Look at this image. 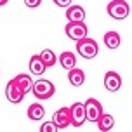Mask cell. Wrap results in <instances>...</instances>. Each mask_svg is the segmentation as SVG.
<instances>
[{"label":"cell","instance_id":"1","mask_svg":"<svg viewBox=\"0 0 132 132\" xmlns=\"http://www.w3.org/2000/svg\"><path fill=\"white\" fill-rule=\"evenodd\" d=\"M33 96L37 99H49L52 97L56 92V87L51 80L47 78H38L37 82H33V89H31Z\"/></svg>","mask_w":132,"mask_h":132},{"label":"cell","instance_id":"2","mask_svg":"<svg viewBox=\"0 0 132 132\" xmlns=\"http://www.w3.org/2000/svg\"><path fill=\"white\" fill-rule=\"evenodd\" d=\"M77 52L82 56V57H85V59H94L99 52V47H97V42L92 38H82L77 42Z\"/></svg>","mask_w":132,"mask_h":132},{"label":"cell","instance_id":"3","mask_svg":"<svg viewBox=\"0 0 132 132\" xmlns=\"http://www.w3.org/2000/svg\"><path fill=\"white\" fill-rule=\"evenodd\" d=\"M106 11H108V14L111 16L113 19L122 21L129 16L130 7H129V4H127L125 0H111V2L108 4V7H106Z\"/></svg>","mask_w":132,"mask_h":132},{"label":"cell","instance_id":"4","mask_svg":"<svg viewBox=\"0 0 132 132\" xmlns=\"http://www.w3.org/2000/svg\"><path fill=\"white\" fill-rule=\"evenodd\" d=\"M87 31H89V28H87L85 23H68V24L64 26L66 37H68V38H71V40H75V42L85 38Z\"/></svg>","mask_w":132,"mask_h":132},{"label":"cell","instance_id":"5","mask_svg":"<svg viewBox=\"0 0 132 132\" xmlns=\"http://www.w3.org/2000/svg\"><path fill=\"white\" fill-rule=\"evenodd\" d=\"M70 115H71V125L73 127H82L87 122V113L84 103H73L70 106Z\"/></svg>","mask_w":132,"mask_h":132},{"label":"cell","instance_id":"6","mask_svg":"<svg viewBox=\"0 0 132 132\" xmlns=\"http://www.w3.org/2000/svg\"><path fill=\"white\" fill-rule=\"evenodd\" d=\"M85 104V113H87V120L89 122H92V123H96L99 120V117L103 115V106H101V103H99L97 99H94V97H89L84 103Z\"/></svg>","mask_w":132,"mask_h":132},{"label":"cell","instance_id":"7","mask_svg":"<svg viewBox=\"0 0 132 132\" xmlns=\"http://www.w3.org/2000/svg\"><path fill=\"white\" fill-rule=\"evenodd\" d=\"M52 122L57 125V129H66V127H70V125H71V115H70V108H66V106L59 108L57 111L54 113Z\"/></svg>","mask_w":132,"mask_h":132},{"label":"cell","instance_id":"8","mask_svg":"<svg viewBox=\"0 0 132 132\" xmlns=\"http://www.w3.org/2000/svg\"><path fill=\"white\" fill-rule=\"evenodd\" d=\"M5 97L9 103H12V104H18L23 101L24 97V94L21 92V89L16 85V82L14 80H9V84L5 85Z\"/></svg>","mask_w":132,"mask_h":132},{"label":"cell","instance_id":"9","mask_svg":"<svg viewBox=\"0 0 132 132\" xmlns=\"http://www.w3.org/2000/svg\"><path fill=\"white\" fill-rule=\"evenodd\" d=\"M104 87L110 92H117L122 87V77L117 71H108L104 75Z\"/></svg>","mask_w":132,"mask_h":132},{"label":"cell","instance_id":"10","mask_svg":"<svg viewBox=\"0 0 132 132\" xmlns=\"http://www.w3.org/2000/svg\"><path fill=\"white\" fill-rule=\"evenodd\" d=\"M66 19H68V23H84L85 9L80 5H70L66 9Z\"/></svg>","mask_w":132,"mask_h":132},{"label":"cell","instance_id":"11","mask_svg":"<svg viewBox=\"0 0 132 132\" xmlns=\"http://www.w3.org/2000/svg\"><path fill=\"white\" fill-rule=\"evenodd\" d=\"M14 82H16V85L21 89V92L26 96L28 92H31V89H33V80L30 75H24V73H21V75H16L14 77Z\"/></svg>","mask_w":132,"mask_h":132},{"label":"cell","instance_id":"12","mask_svg":"<svg viewBox=\"0 0 132 132\" xmlns=\"http://www.w3.org/2000/svg\"><path fill=\"white\" fill-rule=\"evenodd\" d=\"M47 70V66L44 64V61L40 59L38 54H35V56H31L30 57V73L31 75H37V77H40V75H44Z\"/></svg>","mask_w":132,"mask_h":132},{"label":"cell","instance_id":"13","mask_svg":"<svg viewBox=\"0 0 132 132\" xmlns=\"http://www.w3.org/2000/svg\"><path fill=\"white\" fill-rule=\"evenodd\" d=\"M28 118L33 120V122H38V120H42L44 117H45V108L42 104H38V103H33V104L28 106Z\"/></svg>","mask_w":132,"mask_h":132},{"label":"cell","instance_id":"14","mask_svg":"<svg viewBox=\"0 0 132 132\" xmlns=\"http://www.w3.org/2000/svg\"><path fill=\"white\" fill-rule=\"evenodd\" d=\"M59 64L64 68V70H73V68H77V56L73 52H70V51H64V52L59 56Z\"/></svg>","mask_w":132,"mask_h":132},{"label":"cell","instance_id":"15","mask_svg":"<svg viewBox=\"0 0 132 132\" xmlns=\"http://www.w3.org/2000/svg\"><path fill=\"white\" fill-rule=\"evenodd\" d=\"M68 80H70V84L73 87H80V85H84V82H85V73L80 68H73V70L68 71Z\"/></svg>","mask_w":132,"mask_h":132},{"label":"cell","instance_id":"16","mask_svg":"<svg viewBox=\"0 0 132 132\" xmlns=\"http://www.w3.org/2000/svg\"><path fill=\"white\" fill-rule=\"evenodd\" d=\"M96 123H97V129L101 132H110L115 127V118H113L110 113H103Z\"/></svg>","mask_w":132,"mask_h":132},{"label":"cell","instance_id":"17","mask_svg":"<svg viewBox=\"0 0 132 132\" xmlns=\"http://www.w3.org/2000/svg\"><path fill=\"white\" fill-rule=\"evenodd\" d=\"M120 42H122V38H120V35L117 31H108L104 35V45L108 49H118Z\"/></svg>","mask_w":132,"mask_h":132},{"label":"cell","instance_id":"18","mask_svg":"<svg viewBox=\"0 0 132 132\" xmlns=\"http://www.w3.org/2000/svg\"><path fill=\"white\" fill-rule=\"evenodd\" d=\"M38 56H40V59L44 61V64H45L47 68H51V66H54L56 63H57V57H56L54 51H51V49H44Z\"/></svg>","mask_w":132,"mask_h":132},{"label":"cell","instance_id":"19","mask_svg":"<svg viewBox=\"0 0 132 132\" xmlns=\"http://www.w3.org/2000/svg\"><path fill=\"white\" fill-rule=\"evenodd\" d=\"M59 129H57V125L54 123L52 120L51 122H44L42 125H40V132H57Z\"/></svg>","mask_w":132,"mask_h":132},{"label":"cell","instance_id":"20","mask_svg":"<svg viewBox=\"0 0 132 132\" xmlns=\"http://www.w3.org/2000/svg\"><path fill=\"white\" fill-rule=\"evenodd\" d=\"M54 4L57 7H64V9H68V7L71 5V0H54Z\"/></svg>","mask_w":132,"mask_h":132},{"label":"cell","instance_id":"21","mask_svg":"<svg viewBox=\"0 0 132 132\" xmlns=\"http://www.w3.org/2000/svg\"><path fill=\"white\" fill-rule=\"evenodd\" d=\"M24 4H26V7H30V9H35V7H38L40 4H42V0H24Z\"/></svg>","mask_w":132,"mask_h":132},{"label":"cell","instance_id":"22","mask_svg":"<svg viewBox=\"0 0 132 132\" xmlns=\"http://www.w3.org/2000/svg\"><path fill=\"white\" fill-rule=\"evenodd\" d=\"M7 2H9V0H0V7H2V5H5Z\"/></svg>","mask_w":132,"mask_h":132}]
</instances>
